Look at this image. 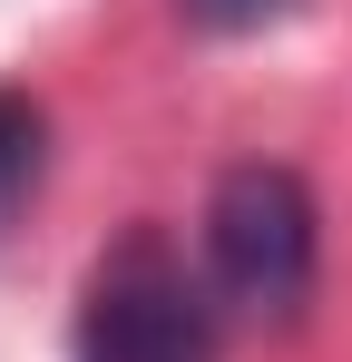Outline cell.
<instances>
[{
  "mask_svg": "<svg viewBox=\"0 0 352 362\" xmlns=\"http://www.w3.org/2000/svg\"><path fill=\"white\" fill-rule=\"evenodd\" d=\"M206 294L225 313H254V323H293L313 303V274H323V206L313 186L274 167V157H245L216 177L206 196Z\"/></svg>",
  "mask_w": 352,
  "mask_h": 362,
  "instance_id": "6da1fadb",
  "label": "cell"
},
{
  "mask_svg": "<svg viewBox=\"0 0 352 362\" xmlns=\"http://www.w3.org/2000/svg\"><path fill=\"white\" fill-rule=\"evenodd\" d=\"M78 362H216V303L157 226L117 235L78 294Z\"/></svg>",
  "mask_w": 352,
  "mask_h": 362,
  "instance_id": "7a4b0ae2",
  "label": "cell"
},
{
  "mask_svg": "<svg viewBox=\"0 0 352 362\" xmlns=\"http://www.w3.org/2000/svg\"><path fill=\"white\" fill-rule=\"evenodd\" d=\"M40 177H49V108L30 88H0V235L40 196Z\"/></svg>",
  "mask_w": 352,
  "mask_h": 362,
  "instance_id": "3957f363",
  "label": "cell"
},
{
  "mask_svg": "<svg viewBox=\"0 0 352 362\" xmlns=\"http://www.w3.org/2000/svg\"><path fill=\"white\" fill-rule=\"evenodd\" d=\"M196 30H216V40H235V30H264L274 10H293V0H176Z\"/></svg>",
  "mask_w": 352,
  "mask_h": 362,
  "instance_id": "277c9868",
  "label": "cell"
}]
</instances>
